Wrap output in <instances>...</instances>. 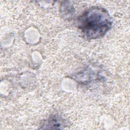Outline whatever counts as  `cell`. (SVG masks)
I'll use <instances>...</instances> for the list:
<instances>
[{"mask_svg":"<svg viewBox=\"0 0 130 130\" xmlns=\"http://www.w3.org/2000/svg\"><path fill=\"white\" fill-rule=\"evenodd\" d=\"M77 24L82 35L86 39L91 40L103 37L110 29L112 21L105 9L92 7L79 16Z\"/></svg>","mask_w":130,"mask_h":130,"instance_id":"1","label":"cell"}]
</instances>
